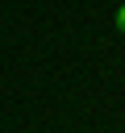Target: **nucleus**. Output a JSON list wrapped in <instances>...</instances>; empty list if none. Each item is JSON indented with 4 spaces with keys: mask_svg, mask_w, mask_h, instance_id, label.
<instances>
[{
    "mask_svg": "<svg viewBox=\"0 0 125 133\" xmlns=\"http://www.w3.org/2000/svg\"><path fill=\"white\" fill-rule=\"evenodd\" d=\"M117 29H121V33H125V4H121V8H117Z\"/></svg>",
    "mask_w": 125,
    "mask_h": 133,
    "instance_id": "1",
    "label": "nucleus"
}]
</instances>
